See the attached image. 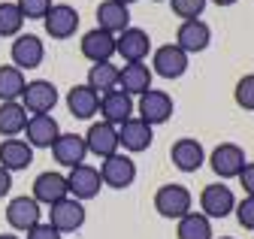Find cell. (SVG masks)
<instances>
[{
	"instance_id": "obj_1",
	"label": "cell",
	"mask_w": 254,
	"mask_h": 239,
	"mask_svg": "<svg viewBox=\"0 0 254 239\" xmlns=\"http://www.w3.org/2000/svg\"><path fill=\"white\" fill-rule=\"evenodd\" d=\"M194 206V197L185 185H161L154 191V209L161 218H170V221H179L190 212Z\"/></svg>"
},
{
	"instance_id": "obj_2",
	"label": "cell",
	"mask_w": 254,
	"mask_h": 239,
	"mask_svg": "<svg viewBox=\"0 0 254 239\" xmlns=\"http://www.w3.org/2000/svg\"><path fill=\"white\" fill-rule=\"evenodd\" d=\"M97 173H100V182L106 188H115V191H124L136 182V164L130 161V155H121V152L103 158Z\"/></svg>"
},
{
	"instance_id": "obj_3",
	"label": "cell",
	"mask_w": 254,
	"mask_h": 239,
	"mask_svg": "<svg viewBox=\"0 0 254 239\" xmlns=\"http://www.w3.org/2000/svg\"><path fill=\"white\" fill-rule=\"evenodd\" d=\"M176 103L167 91H161V88H148L145 94H139V103H136V118L139 121H145L148 127H157V124H164L170 121V115H173Z\"/></svg>"
},
{
	"instance_id": "obj_4",
	"label": "cell",
	"mask_w": 254,
	"mask_h": 239,
	"mask_svg": "<svg viewBox=\"0 0 254 239\" xmlns=\"http://www.w3.org/2000/svg\"><path fill=\"white\" fill-rule=\"evenodd\" d=\"M27 115H49L58 106V88L49 79H30L21 91V100Z\"/></svg>"
},
{
	"instance_id": "obj_5",
	"label": "cell",
	"mask_w": 254,
	"mask_h": 239,
	"mask_svg": "<svg viewBox=\"0 0 254 239\" xmlns=\"http://www.w3.org/2000/svg\"><path fill=\"white\" fill-rule=\"evenodd\" d=\"M115 55L124 58V64H145L151 55V37L142 27H127L115 37Z\"/></svg>"
},
{
	"instance_id": "obj_6",
	"label": "cell",
	"mask_w": 254,
	"mask_h": 239,
	"mask_svg": "<svg viewBox=\"0 0 254 239\" xmlns=\"http://www.w3.org/2000/svg\"><path fill=\"white\" fill-rule=\"evenodd\" d=\"M49 224L64 236V233H76L85 224V206L73 197H64L55 206H49Z\"/></svg>"
},
{
	"instance_id": "obj_7",
	"label": "cell",
	"mask_w": 254,
	"mask_h": 239,
	"mask_svg": "<svg viewBox=\"0 0 254 239\" xmlns=\"http://www.w3.org/2000/svg\"><path fill=\"white\" fill-rule=\"evenodd\" d=\"M209 167L215 176H221L227 182V179H236L245 167V152L236 145V142H221L212 148V155H209Z\"/></svg>"
},
{
	"instance_id": "obj_8",
	"label": "cell",
	"mask_w": 254,
	"mask_h": 239,
	"mask_svg": "<svg viewBox=\"0 0 254 239\" xmlns=\"http://www.w3.org/2000/svg\"><path fill=\"white\" fill-rule=\"evenodd\" d=\"M185 70H188V55L176 43L157 46L151 52V73H157L161 79H179L185 76Z\"/></svg>"
},
{
	"instance_id": "obj_9",
	"label": "cell",
	"mask_w": 254,
	"mask_h": 239,
	"mask_svg": "<svg viewBox=\"0 0 254 239\" xmlns=\"http://www.w3.org/2000/svg\"><path fill=\"white\" fill-rule=\"evenodd\" d=\"M233 206H236V197L224 182H212L200 191V209L209 221L212 218H227L233 212Z\"/></svg>"
},
{
	"instance_id": "obj_10",
	"label": "cell",
	"mask_w": 254,
	"mask_h": 239,
	"mask_svg": "<svg viewBox=\"0 0 254 239\" xmlns=\"http://www.w3.org/2000/svg\"><path fill=\"white\" fill-rule=\"evenodd\" d=\"M43 221V206L30 197V194H24V197H12L9 203H6V224L12 227V230H21V233H27L34 224H40Z\"/></svg>"
},
{
	"instance_id": "obj_11",
	"label": "cell",
	"mask_w": 254,
	"mask_h": 239,
	"mask_svg": "<svg viewBox=\"0 0 254 239\" xmlns=\"http://www.w3.org/2000/svg\"><path fill=\"white\" fill-rule=\"evenodd\" d=\"M100 188H103V182H100L97 167L79 164V167H73V170L67 173V191H70V197L79 200V203L94 200V197L100 194Z\"/></svg>"
},
{
	"instance_id": "obj_12",
	"label": "cell",
	"mask_w": 254,
	"mask_h": 239,
	"mask_svg": "<svg viewBox=\"0 0 254 239\" xmlns=\"http://www.w3.org/2000/svg\"><path fill=\"white\" fill-rule=\"evenodd\" d=\"M43 27L52 40H70L79 31V12L70 3H52V9L43 18Z\"/></svg>"
},
{
	"instance_id": "obj_13",
	"label": "cell",
	"mask_w": 254,
	"mask_h": 239,
	"mask_svg": "<svg viewBox=\"0 0 254 239\" xmlns=\"http://www.w3.org/2000/svg\"><path fill=\"white\" fill-rule=\"evenodd\" d=\"M9 55H12V67H18L24 73V70H34V67H40L46 61V46L34 34H18Z\"/></svg>"
},
{
	"instance_id": "obj_14",
	"label": "cell",
	"mask_w": 254,
	"mask_h": 239,
	"mask_svg": "<svg viewBox=\"0 0 254 239\" xmlns=\"http://www.w3.org/2000/svg\"><path fill=\"white\" fill-rule=\"evenodd\" d=\"M133 112H136L133 97L127 94V91H121V88H115V91H109V94L100 97V109H97V115H103L100 121H109V124L118 127L124 121H130Z\"/></svg>"
},
{
	"instance_id": "obj_15",
	"label": "cell",
	"mask_w": 254,
	"mask_h": 239,
	"mask_svg": "<svg viewBox=\"0 0 254 239\" xmlns=\"http://www.w3.org/2000/svg\"><path fill=\"white\" fill-rule=\"evenodd\" d=\"M34 197L40 206H55L58 200H64V197H70V191H67V176L64 173H58V170H46V173H40L37 179H34Z\"/></svg>"
},
{
	"instance_id": "obj_16",
	"label": "cell",
	"mask_w": 254,
	"mask_h": 239,
	"mask_svg": "<svg viewBox=\"0 0 254 239\" xmlns=\"http://www.w3.org/2000/svg\"><path fill=\"white\" fill-rule=\"evenodd\" d=\"M170 161H173L176 170H182V173H197V170L206 164V148H203V142L194 139V136H182V139H176L173 148H170Z\"/></svg>"
},
{
	"instance_id": "obj_17",
	"label": "cell",
	"mask_w": 254,
	"mask_h": 239,
	"mask_svg": "<svg viewBox=\"0 0 254 239\" xmlns=\"http://www.w3.org/2000/svg\"><path fill=\"white\" fill-rule=\"evenodd\" d=\"M212 43V31L203 18H190V21H182L179 31H176V46L185 52V55H197V52H206Z\"/></svg>"
},
{
	"instance_id": "obj_18",
	"label": "cell",
	"mask_w": 254,
	"mask_h": 239,
	"mask_svg": "<svg viewBox=\"0 0 254 239\" xmlns=\"http://www.w3.org/2000/svg\"><path fill=\"white\" fill-rule=\"evenodd\" d=\"M85 148H88V155H97L100 161L115 155L118 152V127L109 124V121H94L85 133Z\"/></svg>"
},
{
	"instance_id": "obj_19",
	"label": "cell",
	"mask_w": 254,
	"mask_h": 239,
	"mask_svg": "<svg viewBox=\"0 0 254 239\" xmlns=\"http://www.w3.org/2000/svg\"><path fill=\"white\" fill-rule=\"evenodd\" d=\"M85 155H88L85 136H79V133H61V136L52 142V158H55L58 167L73 170V167L85 164Z\"/></svg>"
},
{
	"instance_id": "obj_20",
	"label": "cell",
	"mask_w": 254,
	"mask_h": 239,
	"mask_svg": "<svg viewBox=\"0 0 254 239\" xmlns=\"http://www.w3.org/2000/svg\"><path fill=\"white\" fill-rule=\"evenodd\" d=\"M79 52L88 58L91 64H106V61H112V55H115V37L100 31V27L85 31L82 40H79Z\"/></svg>"
},
{
	"instance_id": "obj_21",
	"label": "cell",
	"mask_w": 254,
	"mask_h": 239,
	"mask_svg": "<svg viewBox=\"0 0 254 239\" xmlns=\"http://www.w3.org/2000/svg\"><path fill=\"white\" fill-rule=\"evenodd\" d=\"M151 139H154V127H148L145 121H139L136 115L130 118V121L118 124V145L124 148L127 155H139V152H145V148L151 145Z\"/></svg>"
},
{
	"instance_id": "obj_22",
	"label": "cell",
	"mask_w": 254,
	"mask_h": 239,
	"mask_svg": "<svg viewBox=\"0 0 254 239\" xmlns=\"http://www.w3.org/2000/svg\"><path fill=\"white\" fill-rule=\"evenodd\" d=\"M61 136V124L55 115H30L24 124V142L30 148H52V142Z\"/></svg>"
},
{
	"instance_id": "obj_23",
	"label": "cell",
	"mask_w": 254,
	"mask_h": 239,
	"mask_svg": "<svg viewBox=\"0 0 254 239\" xmlns=\"http://www.w3.org/2000/svg\"><path fill=\"white\" fill-rule=\"evenodd\" d=\"M67 109L73 118H82V121H91L100 109V94L91 91L88 85H73L67 91Z\"/></svg>"
},
{
	"instance_id": "obj_24",
	"label": "cell",
	"mask_w": 254,
	"mask_h": 239,
	"mask_svg": "<svg viewBox=\"0 0 254 239\" xmlns=\"http://www.w3.org/2000/svg\"><path fill=\"white\" fill-rule=\"evenodd\" d=\"M97 27L112 37H118L121 31L130 27V6H121L115 0H103L97 6Z\"/></svg>"
},
{
	"instance_id": "obj_25",
	"label": "cell",
	"mask_w": 254,
	"mask_h": 239,
	"mask_svg": "<svg viewBox=\"0 0 254 239\" xmlns=\"http://www.w3.org/2000/svg\"><path fill=\"white\" fill-rule=\"evenodd\" d=\"M34 164V148L24 139H0V167L15 173Z\"/></svg>"
},
{
	"instance_id": "obj_26",
	"label": "cell",
	"mask_w": 254,
	"mask_h": 239,
	"mask_svg": "<svg viewBox=\"0 0 254 239\" xmlns=\"http://www.w3.org/2000/svg\"><path fill=\"white\" fill-rule=\"evenodd\" d=\"M118 88L127 94H145L151 88V67L148 64H124L118 67Z\"/></svg>"
},
{
	"instance_id": "obj_27",
	"label": "cell",
	"mask_w": 254,
	"mask_h": 239,
	"mask_svg": "<svg viewBox=\"0 0 254 239\" xmlns=\"http://www.w3.org/2000/svg\"><path fill=\"white\" fill-rule=\"evenodd\" d=\"M27 112L18 100H6L0 103V136L3 139H15L18 133H24V124H27Z\"/></svg>"
},
{
	"instance_id": "obj_28",
	"label": "cell",
	"mask_w": 254,
	"mask_h": 239,
	"mask_svg": "<svg viewBox=\"0 0 254 239\" xmlns=\"http://www.w3.org/2000/svg\"><path fill=\"white\" fill-rule=\"evenodd\" d=\"M85 85L91 88V91H97L100 97L109 94V91H115V88H118V67H115L112 61L88 67V82H85Z\"/></svg>"
},
{
	"instance_id": "obj_29",
	"label": "cell",
	"mask_w": 254,
	"mask_h": 239,
	"mask_svg": "<svg viewBox=\"0 0 254 239\" xmlns=\"http://www.w3.org/2000/svg\"><path fill=\"white\" fill-rule=\"evenodd\" d=\"M176 236H179V239H215L212 221H209L203 212H188L185 218H179Z\"/></svg>"
},
{
	"instance_id": "obj_30",
	"label": "cell",
	"mask_w": 254,
	"mask_h": 239,
	"mask_svg": "<svg viewBox=\"0 0 254 239\" xmlns=\"http://www.w3.org/2000/svg\"><path fill=\"white\" fill-rule=\"evenodd\" d=\"M24 73L12 64H3L0 67V103H6V100H21V91H24Z\"/></svg>"
},
{
	"instance_id": "obj_31",
	"label": "cell",
	"mask_w": 254,
	"mask_h": 239,
	"mask_svg": "<svg viewBox=\"0 0 254 239\" xmlns=\"http://www.w3.org/2000/svg\"><path fill=\"white\" fill-rule=\"evenodd\" d=\"M24 27V18L15 3H0V37H18Z\"/></svg>"
},
{
	"instance_id": "obj_32",
	"label": "cell",
	"mask_w": 254,
	"mask_h": 239,
	"mask_svg": "<svg viewBox=\"0 0 254 239\" xmlns=\"http://www.w3.org/2000/svg\"><path fill=\"white\" fill-rule=\"evenodd\" d=\"M233 100H236L239 109L254 112V73H245V76L236 82V88H233Z\"/></svg>"
},
{
	"instance_id": "obj_33",
	"label": "cell",
	"mask_w": 254,
	"mask_h": 239,
	"mask_svg": "<svg viewBox=\"0 0 254 239\" xmlns=\"http://www.w3.org/2000/svg\"><path fill=\"white\" fill-rule=\"evenodd\" d=\"M167 3H170V9H173L176 18L190 21V18H200L203 15V9H206L209 0H167Z\"/></svg>"
},
{
	"instance_id": "obj_34",
	"label": "cell",
	"mask_w": 254,
	"mask_h": 239,
	"mask_svg": "<svg viewBox=\"0 0 254 239\" xmlns=\"http://www.w3.org/2000/svg\"><path fill=\"white\" fill-rule=\"evenodd\" d=\"M52 3L55 0H15V6H18V12H21V18L27 21V18H46V12L52 9Z\"/></svg>"
},
{
	"instance_id": "obj_35",
	"label": "cell",
	"mask_w": 254,
	"mask_h": 239,
	"mask_svg": "<svg viewBox=\"0 0 254 239\" xmlns=\"http://www.w3.org/2000/svg\"><path fill=\"white\" fill-rule=\"evenodd\" d=\"M233 215H236V221H239L242 230H251V233H254V197L239 200V203L233 206Z\"/></svg>"
},
{
	"instance_id": "obj_36",
	"label": "cell",
	"mask_w": 254,
	"mask_h": 239,
	"mask_svg": "<svg viewBox=\"0 0 254 239\" xmlns=\"http://www.w3.org/2000/svg\"><path fill=\"white\" fill-rule=\"evenodd\" d=\"M27 239H61V233L49 221H40V224H34V227L27 230Z\"/></svg>"
},
{
	"instance_id": "obj_37",
	"label": "cell",
	"mask_w": 254,
	"mask_h": 239,
	"mask_svg": "<svg viewBox=\"0 0 254 239\" xmlns=\"http://www.w3.org/2000/svg\"><path fill=\"white\" fill-rule=\"evenodd\" d=\"M236 179H239V185L245 188V197H254V161H245V167H242V173Z\"/></svg>"
},
{
	"instance_id": "obj_38",
	"label": "cell",
	"mask_w": 254,
	"mask_h": 239,
	"mask_svg": "<svg viewBox=\"0 0 254 239\" xmlns=\"http://www.w3.org/2000/svg\"><path fill=\"white\" fill-rule=\"evenodd\" d=\"M9 191H12V173L0 167V200H3Z\"/></svg>"
},
{
	"instance_id": "obj_39",
	"label": "cell",
	"mask_w": 254,
	"mask_h": 239,
	"mask_svg": "<svg viewBox=\"0 0 254 239\" xmlns=\"http://www.w3.org/2000/svg\"><path fill=\"white\" fill-rule=\"evenodd\" d=\"M209 3H215V6H233L236 0H209Z\"/></svg>"
},
{
	"instance_id": "obj_40",
	"label": "cell",
	"mask_w": 254,
	"mask_h": 239,
	"mask_svg": "<svg viewBox=\"0 0 254 239\" xmlns=\"http://www.w3.org/2000/svg\"><path fill=\"white\" fill-rule=\"evenodd\" d=\"M115 3H121V6H130V3H136V0H115Z\"/></svg>"
},
{
	"instance_id": "obj_41",
	"label": "cell",
	"mask_w": 254,
	"mask_h": 239,
	"mask_svg": "<svg viewBox=\"0 0 254 239\" xmlns=\"http://www.w3.org/2000/svg\"><path fill=\"white\" fill-rule=\"evenodd\" d=\"M0 239H18L15 233H0Z\"/></svg>"
},
{
	"instance_id": "obj_42",
	"label": "cell",
	"mask_w": 254,
	"mask_h": 239,
	"mask_svg": "<svg viewBox=\"0 0 254 239\" xmlns=\"http://www.w3.org/2000/svg\"><path fill=\"white\" fill-rule=\"evenodd\" d=\"M218 239H233V236H218Z\"/></svg>"
},
{
	"instance_id": "obj_43",
	"label": "cell",
	"mask_w": 254,
	"mask_h": 239,
	"mask_svg": "<svg viewBox=\"0 0 254 239\" xmlns=\"http://www.w3.org/2000/svg\"><path fill=\"white\" fill-rule=\"evenodd\" d=\"M154 3H161V0H154Z\"/></svg>"
}]
</instances>
